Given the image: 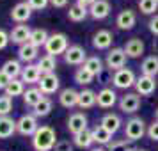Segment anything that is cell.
<instances>
[{"mask_svg": "<svg viewBox=\"0 0 158 151\" xmlns=\"http://www.w3.org/2000/svg\"><path fill=\"white\" fill-rule=\"evenodd\" d=\"M57 144V135L52 126H39L37 132L32 135V148L36 151H52Z\"/></svg>", "mask_w": 158, "mask_h": 151, "instance_id": "obj_1", "label": "cell"}, {"mask_svg": "<svg viewBox=\"0 0 158 151\" xmlns=\"http://www.w3.org/2000/svg\"><path fill=\"white\" fill-rule=\"evenodd\" d=\"M68 48H69V41H68V36L62 34V32L50 34V36H48V41H46V44H44L46 55H52V57L64 55Z\"/></svg>", "mask_w": 158, "mask_h": 151, "instance_id": "obj_2", "label": "cell"}, {"mask_svg": "<svg viewBox=\"0 0 158 151\" xmlns=\"http://www.w3.org/2000/svg\"><path fill=\"white\" fill-rule=\"evenodd\" d=\"M148 133L146 123L140 117H130L126 124H124V139L128 141H139Z\"/></svg>", "mask_w": 158, "mask_h": 151, "instance_id": "obj_3", "label": "cell"}, {"mask_svg": "<svg viewBox=\"0 0 158 151\" xmlns=\"http://www.w3.org/2000/svg\"><path fill=\"white\" fill-rule=\"evenodd\" d=\"M39 124H37V117L34 114H23L18 121H16V132L23 137H32L37 132Z\"/></svg>", "mask_w": 158, "mask_h": 151, "instance_id": "obj_4", "label": "cell"}, {"mask_svg": "<svg viewBox=\"0 0 158 151\" xmlns=\"http://www.w3.org/2000/svg\"><path fill=\"white\" fill-rule=\"evenodd\" d=\"M135 82H137V77L130 68H121V69H117V71L114 73V77H112V84H114L117 89H130V87L135 86Z\"/></svg>", "mask_w": 158, "mask_h": 151, "instance_id": "obj_5", "label": "cell"}, {"mask_svg": "<svg viewBox=\"0 0 158 151\" xmlns=\"http://www.w3.org/2000/svg\"><path fill=\"white\" fill-rule=\"evenodd\" d=\"M87 61V52L80 44H69V48L64 53V62L71 66H84Z\"/></svg>", "mask_w": 158, "mask_h": 151, "instance_id": "obj_6", "label": "cell"}, {"mask_svg": "<svg viewBox=\"0 0 158 151\" xmlns=\"http://www.w3.org/2000/svg\"><path fill=\"white\" fill-rule=\"evenodd\" d=\"M30 16H32V7L27 4V0L25 2H18L15 7L11 9V20L16 23H20V25L29 22Z\"/></svg>", "mask_w": 158, "mask_h": 151, "instance_id": "obj_7", "label": "cell"}, {"mask_svg": "<svg viewBox=\"0 0 158 151\" xmlns=\"http://www.w3.org/2000/svg\"><path fill=\"white\" fill-rule=\"evenodd\" d=\"M105 62H107L108 69H114V71L124 68V64H126V53H124V48H112V50L107 53V61H105Z\"/></svg>", "mask_w": 158, "mask_h": 151, "instance_id": "obj_8", "label": "cell"}, {"mask_svg": "<svg viewBox=\"0 0 158 151\" xmlns=\"http://www.w3.org/2000/svg\"><path fill=\"white\" fill-rule=\"evenodd\" d=\"M87 115L84 112H75L68 117V130L71 135H77V133H82L87 130Z\"/></svg>", "mask_w": 158, "mask_h": 151, "instance_id": "obj_9", "label": "cell"}, {"mask_svg": "<svg viewBox=\"0 0 158 151\" xmlns=\"http://www.w3.org/2000/svg\"><path fill=\"white\" fill-rule=\"evenodd\" d=\"M119 108L124 114H135L137 110L140 108V96L137 93H128V94H124V96H121Z\"/></svg>", "mask_w": 158, "mask_h": 151, "instance_id": "obj_10", "label": "cell"}, {"mask_svg": "<svg viewBox=\"0 0 158 151\" xmlns=\"http://www.w3.org/2000/svg\"><path fill=\"white\" fill-rule=\"evenodd\" d=\"M37 87L41 89L43 94H55L59 91V87H60V80H59V77L55 73H48V75L41 77Z\"/></svg>", "mask_w": 158, "mask_h": 151, "instance_id": "obj_11", "label": "cell"}, {"mask_svg": "<svg viewBox=\"0 0 158 151\" xmlns=\"http://www.w3.org/2000/svg\"><path fill=\"white\" fill-rule=\"evenodd\" d=\"M135 93L139 96H151L156 89V80L153 77H146V75H140L135 82Z\"/></svg>", "mask_w": 158, "mask_h": 151, "instance_id": "obj_12", "label": "cell"}, {"mask_svg": "<svg viewBox=\"0 0 158 151\" xmlns=\"http://www.w3.org/2000/svg\"><path fill=\"white\" fill-rule=\"evenodd\" d=\"M135 23H137V15H135V11H131V9L121 11L117 15V18H115V25H117V29H121V30H131L135 27Z\"/></svg>", "mask_w": 158, "mask_h": 151, "instance_id": "obj_13", "label": "cell"}, {"mask_svg": "<svg viewBox=\"0 0 158 151\" xmlns=\"http://www.w3.org/2000/svg\"><path fill=\"white\" fill-rule=\"evenodd\" d=\"M110 2L108 0H96L93 6L89 7V16L93 20H105L108 15H110Z\"/></svg>", "mask_w": 158, "mask_h": 151, "instance_id": "obj_14", "label": "cell"}, {"mask_svg": "<svg viewBox=\"0 0 158 151\" xmlns=\"http://www.w3.org/2000/svg\"><path fill=\"white\" fill-rule=\"evenodd\" d=\"M30 32H32V29H30L29 25H16L15 29L9 32V39H11L15 44L22 46V44L29 43Z\"/></svg>", "mask_w": 158, "mask_h": 151, "instance_id": "obj_15", "label": "cell"}, {"mask_svg": "<svg viewBox=\"0 0 158 151\" xmlns=\"http://www.w3.org/2000/svg\"><path fill=\"white\" fill-rule=\"evenodd\" d=\"M78 98H80V91H75V89H71V87L62 89V91L59 93V103H60L64 108L78 107Z\"/></svg>", "mask_w": 158, "mask_h": 151, "instance_id": "obj_16", "label": "cell"}, {"mask_svg": "<svg viewBox=\"0 0 158 151\" xmlns=\"http://www.w3.org/2000/svg\"><path fill=\"white\" fill-rule=\"evenodd\" d=\"M117 103V94H115V91H112V89H108V87H105V89H101L100 93L96 94V105L101 108H112Z\"/></svg>", "mask_w": 158, "mask_h": 151, "instance_id": "obj_17", "label": "cell"}, {"mask_svg": "<svg viewBox=\"0 0 158 151\" xmlns=\"http://www.w3.org/2000/svg\"><path fill=\"white\" fill-rule=\"evenodd\" d=\"M112 41H114V34L110 30H105V29L98 30L93 36V46L96 50H107V48H110Z\"/></svg>", "mask_w": 158, "mask_h": 151, "instance_id": "obj_18", "label": "cell"}, {"mask_svg": "<svg viewBox=\"0 0 158 151\" xmlns=\"http://www.w3.org/2000/svg\"><path fill=\"white\" fill-rule=\"evenodd\" d=\"M41 71L37 64H25L23 66V71H22V80L23 84H29V86H34V84H39L41 80Z\"/></svg>", "mask_w": 158, "mask_h": 151, "instance_id": "obj_19", "label": "cell"}, {"mask_svg": "<svg viewBox=\"0 0 158 151\" xmlns=\"http://www.w3.org/2000/svg\"><path fill=\"white\" fill-rule=\"evenodd\" d=\"M37 52H39V48L34 46V44H30V43L22 44L18 48V61H22L25 64H32L37 59Z\"/></svg>", "mask_w": 158, "mask_h": 151, "instance_id": "obj_20", "label": "cell"}, {"mask_svg": "<svg viewBox=\"0 0 158 151\" xmlns=\"http://www.w3.org/2000/svg\"><path fill=\"white\" fill-rule=\"evenodd\" d=\"M144 41L142 39H139V37H131L126 41L124 44V53H126V57H131V59H137L140 57L144 53Z\"/></svg>", "mask_w": 158, "mask_h": 151, "instance_id": "obj_21", "label": "cell"}, {"mask_svg": "<svg viewBox=\"0 0 158 151\" xmlns=\"http://www.w3.org/2000/svg\"><path fill=\"white\" fill-rule=\"evenodd\" d=\"M2 71L6 73L11 80H15V78H18V77H22L23 66L20 64L18 59H9V61H6V62L2 64Z\"/></svg>", "mask_w": 158, "mask_h": 151, "instance_id": "obj_22", "label": "cell"}, {"mask_svg": "<svg viewBox=\"0 0 158 151\" xmlns=\"http://www.w3.org/2000/svg\"><path fill=\"white\" fill-rule=\"evenodd\" d=\"M121 124H123V121H121V117L117 114H105L103 117H101V121H100V126H103L105 130H108L112 135H114L117 130L121 128Z\"/></svg>", "mask_w": 158, "mask_h": 151, "instance_id": "obj_23", "label": "cell"}, {"mask_svg": "<svg viewBox=\"0 0 158 151\" xmlns=\"http://www.w3.org/2000/svg\"><path fill=\"white\" fill-rule=\"evenodd\" d=\"M94 144V139H93V130L87 128L85 132L82 133H77L73 135V146H77L80 149H89L91 146Z\"/></svg>", "mask_w": 158, "mask_h": 151, "instance_id": "obj_24", "label": "cell"}, {"mask_svg": "<svg viewBox=\"0 0 158 151\" xmlns=\"http://www.w3.org/2000/svg\"><path fill=\"white\" fill-rule=\"evenodd\" d=\"M140 71L146 77H153L155 78L158 75V55H149V57L144 59L142 64H140Z\"/></svg>", "mask_w": 158, "mask_h": 151, "instance_id": "obj_25", "label": "cell"}, {"mask_svg": "<svg viewBox=\"0 0 158 151\" xmlns=\"http://www.w3.org/2000/svg\"><path fill=\"white\" fill-rule=\"evenodd\" d=\"M16 133V121L9 115L0 117V139H9Z\"/></svg>", "mask_w": 158, "mask_h": 151, "instance_id": "obj_26", "label": "cell"}, {"mask_svg": "<svg viewBox=\"0 0 158 151\" xmlns=\"http://www.w3.org/2000/svg\"><path fill=\"white\" fill-rule=\"evenodd\" d=\"M44 98V94L41 93V89L39 87H29L25 93H23V103L27 105V107H36L39 101Z\"/></svg>", "mask_w": 158, "mask_h": 151, "instance_id": "obj_27", "label": "cell"}, {"mask_svg": "<svg viewBox=\"0 0 158 151\" xmlns=\"http://www.w3.org/2000/svg\"><path fill=\"white\" fill-rule=\"evenodd\" d=\"M37 68L41 75H48V73H53L55 68H57V59L52 57V55H43V57L37 59Z\"/></svg>", "mask_w": 158, "mask_h": 151, "instance_id": "obj_28", "label": "cell"}, {"mask_svg": "<svg viewBox=\"0 0 158 151\" xmlns=\"http://www.w3.org/2000/svg\"><path fill=\"white\" fill-rule=\"evenodd\" d=\"M87 16H89V9L84 7V6H80V4L71 6V7H69V11H68V18H69L71 22H75V23L84 22Z\"/></svg>", "mask_w": 158, "mask_h": 151, "instance_id": "obj_29", "label": "cell"}, {"mask_svg": "<svg viewBox=\"0 0 158 151\" xmlns=\"http://www.w3.org/2000/svg\"><path fill=\"white\" fill-rule=\"evenodd\" d=\"M93 139L96 144H101V146H108V144L112 142V133L105 130L103 126H94L93 128Z\"/></svg>", "mask_w": 158, "mask_h": 151, "instance_id": "obj_30", "label": "cell"}, {"mask_svg": "<svg viewBox=\"0 0 158 151\" xmlns=\"http://www.w3.org/2000/svg\"><path fill=\"white\" fill-rule=\"evenodd\" d=\"M48 36H50V34H48L44 29H32L29 43L34 44V46H37V48H41V46H44V44H46V41H48Z\"/></svg>", "mask_w": 158, "mask_h": 151, "instance_id": "obj_31", "label": "cell"}, {"mask_svg": "<svg viewBox=\"0 0 158 151\" xmlns=\"http://www.w3.org/2000/svg\"><path fill=\"white\" fill-rule=\"evenodd\" d=\"M25 93V84L22 78H15L9 82V86L6 87V96L9 98H15V96H23Z\"/></svg>", "mask_w": 158, "mask_h": 151, "instance_id": "obj_32", "label": "cell"}, {"mask_svg": "<svg viewBox=\"0 0 158 151\" xmlns=\"http://www.w3.org/2000/svg\"><path fill=\"white\" fill-rule=\"evenodd\" d=\"M96 105V93L91 89H84L80 91V98H78V107L80 108H91Z\"/></svg>", "mask_w": 158, "mask_h": 151, "instance_id": "obj_33", "label": "cell"}, {"mask_svg": "<svg viewBox=\"0 0 158 151\" xmlns=\"http://www.w3.org/2000/svg\"><path fill=\"white\" fill-rule=\"evenodd\" d=\"M84 68H85L87 71L93 73L94 77H98L103 71V62H101V59L98 55H93V57H87V61L84 62Z\"/></svg>", "mask_w": 158, "mask_h": 151, "instance_id": "obj_34", "label": "cell"}, {"mask_svg": "<svg viewBox=\"0 0 158 151\" xmlns=\"http://www.w3.org/2000/svg\"><path fill=\"white\" fill-rule=\"evenodd\" d=\"M52 107H53L52 100L44 96L43 100H41V101L36 105V107H34V112H32V114L36 115V117H46V115L52 112Z\"/></svg>", "mask_w": 158, "mask_h": 151, "instance_id": "obj_35", "label": "cell"}, {"mask_svg": "<svg viewBox=\"0 0 158 151\" xmlns=\"http://www.w3.org/2000/svg\"><path fill=\"white\" fill-rule=\"evenodd\" d=\"M93 80H94V75L91 71H87L84 66H80L75 71V82L80 84V86H89V84H93Z\"/></svg>", "mask_w": 158, "mask_h": 151, "instance_id": "obj_36", "label": "cell"}, {"mask_svg": "<svg viewBox=\"0 0 158 151\" xmlns=\"http://www.w3.org/2000/svg\"><path fill=\"white\" fill-rule=\"evenodd\" d=\"M139 9L142 15H155L158 11V0H139Z\"/></svg>", "mask_w": 158, "mask_h": 151, "instance_id": "obj_37", "label": "cell"}, {"mask_svg": "<svg viewBox=\"0 0 158 151\" xmlns=\"http://www.w3.org/2000/svg\"><path fill=\"white\" fill-rule=\"evenodd\" d=\"M107 151H135L130 146L128 139H121V141H112L107 146Z\"/></svg>", "mask_w": 158, "mask_h": 151, "instance_id": "obj_38", "label": "cell"}, {"mask_svg": "<svg viewBox=\"0 0 158 151\" xmlns=\"http://www.w3.org/2000/svg\"><path fill=\"white\" fill-rule=\"evenodd\" d=\"M13 110V98H9V96H0V117H4V115H9V112Z\"/></svg>", "mask_w": 158, "mask_h": 151, "instance_id": "obj_39", "label": "cell"}, {"mask_svg": "<svg viewBox=\"0 0 158 151\" xmlns=\"http://www.w3.org/2000/svg\"><path fill=\"white\" fill-rule=\"evenodd\" d=\"M27 4L32 7V11H43L50 4V0H27Z\"/></svg>", "mask_w": 158, "mask_h": 151, "instance_id": "obj_40", "label": "cell"}, {"mask_svg": "<svg viewBox=\"0 0 158 151\" xmlns=\"http://www.w3.org/2000/svg\"><path fill=\"white\" fill-rule=\"evenodd\" d=\"M148 137H149L151 141H156L158 142V121L156 119L148 126Z\"/></svg>", "mask_w": 158, "mask_h": 151, "instance_id": "obj_41", "label": "cell"}, {"mask_svg": "<svg viewBox=\"0 0 158 151\" xmlns=\"http://www.w3.org/2000/svg\"><path fill=\"white\" fill-rule=\"evenodd\" d=\"M53 151H73V142H69V141H57Z\"/></svg>", "mask_w": 158, "mask_h": 151, "instance_id": "obj_42", "label": "cell"}, {"mask_svg": "<svg viewBox=\"0 0 158 151\" xmlns=\"http://www.w3.org/2000/svg\"><path fill=\"white\" fill-rule=\"evenodd\" d=\"M148 27H149V32H151V34L158 36V15H155L153 18H151L149 23H148Z\"/></svg>", "mask_w": 158, "mask_h": 151, "instance_id": "obj_43", "label": "cell"}, {"mask_svg": "<svg viewBox=\"0 0 158 151\" xmlns=\"http://www.w3.org/2000/svg\"><path fill=\"white\" fill-rule=\"evenodd\" d=\"M9 41H11V39H9V34L4 29H0V50H4L9 44Z\"/></svg>", "mask_w": 158, "mask_h": 151, "instance_id": "obj_44", "label": "cell"}, {"mask_svg": "<svg viewBox=\"0 0 158 151\" xmlns=\"http://www.w3.org/2000/svg\"><path fill=\"white\" fill-rule=\"evenodd\" d=\"M9 82H11V78H9L2 69H0V89H4V91H6V87L9 86Z\"/></svg>", "mask_w": 158, "mask_h": 151, "instance_id": "obj_45", "label": "cell"}, {"mask_svg": "<svg viewBox=\"0 0 158 151\" xmlns=\"http://www.w3.org/2000/svg\"><path fill=\"white\" fill-rule=\"evenodd\" d=\"M69 0H50V4L53 7H66Z\"/></svg>", "mask_w": 158, "mask_h": 151, "instance_id": "obj_46", "label": "cell"}, {"mask_svg": "<svg viewBox=\"0 0 158 151\" xmlns=\"http://www.w3.org/2000/svg\"><path fill=\"white\" fill-rule=\"evenodd\" d=\"M94 2H96V0H77V4H80V6H84V7H91V6H93Z\"/></svg>", "mask_w": 158, "mask_h": 151, "instance_id": "obj_47", "label": "cell"}, {"mask_svg": "<svg viewBox=\"0 0 158 151\" xmlns=\"http://www.w3.org/2000/svg\"><path fill=\"white\" fill-rule=\"evenodd\" d=\"M89 151H107L105 148H93V149H89Z\"/></svg>", "mask_w": 158, "mask_h": 151, "instance_id": "obj_48", "label": "cell"}, {"mask_svg": "<svg viewBox=\"0 0 158 151\" xmlns=\"http://www.w3.org/2000/svg\"><path fill=\"white\" fill-rule=\"evenodd\" d=\"M155 117H156V121H158V108L155 110Z\"/></svg>", "mask_w": 158, "mask_h": 151, "instance_id": "obj_49", "label": "cell"}, {"mask_svg": "<svg viewBox=\"0 0 158 151\" xmlns=\"http://www.w3.org/2000/svg\"><path fill=\"white\" fill-rule=\"evenodd\" d=\"M135 151H148V149H135Z\"/></svg>", "mask_w": 158, "mask_h": 151, "instance_id": "obj_50", "label": "cell"}]
</instances>
